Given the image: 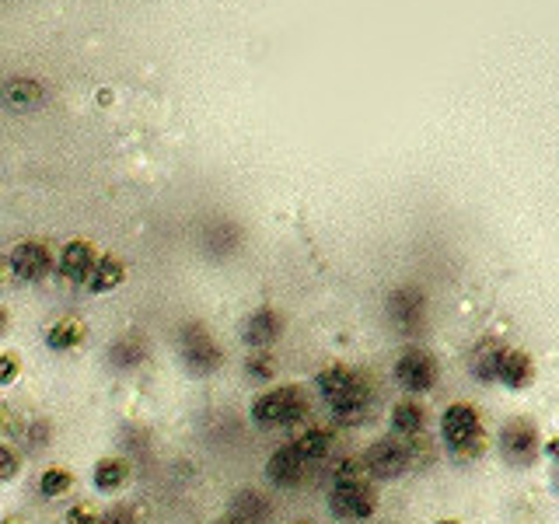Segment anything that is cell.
Returning <instances> with one entry per match:
<instances>
[{
  "label": "cell",
  "mask_w": 559,
  "mask_h": 524,
  "mask_svg": "<svg viewBox=\"0 0 559 524\" xmlns=\"http://www.w3.org/2000/svg\"><path fill=\"white\" fill-rule=\"evenodd\" d=\"M308 395L304 388L297 385H277V388H266L252 399L249 416L256 427L266 430H280V427H294L297 420L308 416Z\"/></svg>",
  "instance_id": "2"
},
{
  "label": "cell",
  "mask_w": 559,
  "mask_h": 524,
  "mask_svg": "<svg viewBox=\"0 0 559 524\" xmlns=\"http://www.w3.org/2000/svg\"><path fill=\"white\" fill-rule=\"evenodd\" d=\"M123 283H126V262L119 256H112V252H102L95 269H91L88 283H84V290H91V294H112V290H119Z\"/></svg>",
  "instance_id": "16"
},
{
  "label": "cell",
  "mask_w": 559,
  "mask_h": 524,
  "mask_svg": "<svg viewBox=\"0 0 559 524\" xmlns=\"http://www.w3.org/2000/svg\"><path fill=\"white\" fill-rule=\"evenodd\" d=\"M360 462H364L367 479H399L413 469V448H409V441H392L388 437V441L371 444Z\"/></svg>",
  "instance_id": "6"
},
{
  "label": "cell",
  "mask_w": 559,
  "mask_h": 524,
  "mask_svg": "<svg viewBox=\"0 0 559 524\" xmlns=\"http://www.w3.org/2000/svg\"><path fill=\"white\" fill-rule=\"evenodd\" d=\"M0 524H28V521H25V514H4Z\"/></svg>",
  "instance_id": "35"
},
{
  "label": "cell",
  "mask_w": 559,
  "mask_h": 524,
  "mask_svg": "<svg viewBox=\"0 0 559 524\" xmlns=\"http://www.w3.org/2000/svg\"><path fill=\"white\" fill-rule=\"evenodd\" d=\"M74 490V472L63 469V465H49V469H42L39 476V493L46 500H60L67 497V493Z\"/></svg>",
  "instance_id": "24"
},
{
  "label": "cell",
  "mask_w": 559,
  "mask_h": 524,
  "mask_svg": "<svg viewBox=\"0 0 559 524\" xmlns=\"http://www.w3.org/2000/svg\"><path fill=\"white\" fill-rule=\"evenodd\" d=\"M0 102L14 112H35L46 102V88L32 77H11V81L0 88Z\"/></svg>",
  "instance_id": "14"
},
{
  "label": "cell",
  "mask_w": 559,
  "mask_h": 524,
  "mask_svg": "<svg viewBox=\"0 0 559 524\" xmlns=\"http://www.w3.org/2000/svg\"><path fill=\"white\" fill-rule=\"evenodd\" d=\"M500 346L497 339H483V343L472 350V374L479 381H497V357H500Z\"/></svg>",
  "instance_id": "25"
},
{
  "label": "cell",
  "mask_w": 559,
  "mask_h": 524,
  "mask_svg": "<svg viewBox=\"0 0 559 524\" xmlns=\"http://www.w3.org/2000/svg\"><path fill=\"white\" fill-rule=\"evenodd\" d=\"M242 343L249 346V350H270L273 343L283 336V315L277 308H256L249 318L242 322Z\"/></svg>",
  "instance_id": "11"
},
{
  "label": "cell",
  "mask_w": 559,
  "mask_h": 524,
  "mask_svg": "<svg viewBox=\"0 0 559 524\" xmlns=\"http://www.w3.org/2000/svg\"><path fill=\"white\" fill-rule=\"evenodd\" d=\"M270 514H273V504L256 490L238 493L235 507H231V521H235V524H263Z\"/></svg>",
  "instance_id": "21"
},
{
  "label": "cell",
  "mask_w": 559,
  "mask_h": 524,
  "mask_svg": "<svg viewBox=\"0 0 559 524\" xmlns=\"http://www.w3.org/2000/svg\"><path fill=\"white\" fill-rule=\"evenodd\" d=\"M392 374L402 392L423 395L437 385V360H434V353L423 350V346H406V350L399 353V360H395Z\"/></svg>",
  "instance_id": "5"
},
{
  "label": "cell",
  "mask_w": 559,
  "mask_h": 524,
  "mask_svg": "<svg viewBox=\"0 0 559 524\" xmlns=\"http://www.w3.org/2000/svg\"><path fill=\"white\" fill-rule=\"evenodd\" d=\"M18 476H21V455L11 444H0V486L14 483Z\"/></svg>",
  "instance_id": "27"
},
{
  "label": "cell",
  "mask_w": 559,
  "mask_h": 524,
  "mask_svg": "<svg viewBox=\"0 0 559 524\" xmlns=\"http://www.w3.org/2000/svg\"><path fill=\"white\" fill-rule=\"evenodd\" d=\"M325 406H329V416L336 427H357V423H364L367 413H371V385H367L364 374H357V381H353L343 395L325 402Z\"/></svg>",
  "instance_id": "9"
},
{
  "label": "cell",
  "mask_w": 559,
  "mask_h": 524,
  "mask_svg": "<svg viewBox=\"0 0 559 524\" xmlns=\"http://www.w3.org/2000/svg\"><path fill=\"white\" fill-rule=\"evenodd\" d=\"M546 455L559 465V434H556V437H549V441H546Z\"/></svg>",
  "instance_id": "34"
},
{
  "label": "cell",
  "mask_w": 559,
  "mask_h": 524,
  "mask_svg": "<svg viewBox=\"0 0 559 524\" xmlns=\"http://www.w3.org/2000/svg\"><path fill=\"white\" fill-rule=\"evenodd\" d=\"M98 256H102V252L95 249V242H88V238H74V242L63 245L60 259H56V273H60L67 283L84 287L88 276H91V269H95Z\"/></svg>",
  "instance_id": "10"
},
{
  "label": "cell",
  "mask_w": 559,
  "mask_h": 524,
  "mask_svg": "<svg viewBox=\"0 0 559 524\" xmlns=\"http://www.w3.org/2000/svg\"><path fill=\"white\" fill-rule=\"evenodd\" d=\"M130 476H133L130 462H126V458H119V455L98 458L95 469H91V483H95L98 493H119V490H126Z\"/></svg>",
  "instance_id": "17"
},
{
  "label": "cell",
  "mask_w": 559,
  "mask_h": 524,
  "mask_svg": "<svg viewBox=\"0 0 559 524\" xmlns=\"http://www.w3.org/2000/svg\"><path fill=\"white\" fill-rule=\"evenodd\" d=\"M329 511L339 521H367L378 511V493H374L371 479H353V483H332Z\"/></svg>",
  "instance_id": "4"
},
{
  "label": "cell",
  "mask_w": 559,
  "mask_h": 524,
  "mask_svg": "<svg viewBox=\"0 0 559 524\" xmlns=\"http://www.w3.org/2000/svg\"><path fill=\"white\" fill-rule=\"evenodd\" d=\"M144 357H147V343L140 336L116 339V343H112V350H109V364L119 367V371H130V367H137Z\"/></svg>",
  "instance_id": "23"
},
{
  "label": "cell",
  "mask_w": 559,
  "mask_h": 524,
  "mask_svg": "<svg viewBox=\"0 0 559 524\" xmlns=\"http://www.w3.org/2000/svg\"><path fill=\"white\" fill-rule=\"evenodd\" d=\"M290 524H315V521H308V518H301V521H290Z\"/></svg>",
  "instance_id": "37"
},
{
  "label": "cell",
  "mask_w": 559,
  "mask_h": 524,
  "mask_svg": "<svg viewBox=\"0 0 559 524\" xmlns=\"http://www.w3.org/2000/svg\"><path fill=\"white\" fill-rule=\"evenodd\" d=\"M217 524H235V521H231V518H224V521H217Z\"/></svg>",
  "instance_id": "38"
},
{
  "label": "cell",
  "mask_w": 559,
  "mask_h": 524,
  "mask_svg": "<svg viewBox=\"0 0 559 524\" xmlns=\"http://www.w3.org/2000/svg\"><path fill=\"white\" fill-rule=\"evenodd\" d=\"M179 360L189 378H210V374L221 371L224 346L210 336L207 325L189 322V325H182V332H179Z\"/></svg>",
  "instance_id": "3"
},
{
  "label": "cell",
  "mask_w": 559,
  "mask_h": 524,
  "mask_svg": "<svg viewBox=\"0 0 559 524\" xmlns=\"http://www.w3.org/2000/svg\"><path fill=\"white\" fill-rule=\"evenodd\" d=\"M63 524H98V507L88 504V500H81V504H74L67 514H63Z\"/></svg>",
  "instance_id": "30"
},
{
  "label": "cell",
  "mask_w": 559,
  "mask_h": 524,
  "mask_svg": "<svg viewBox=\"0 0 559 524\" xmlns=\"http://www.w3.org/2000/svg\"><path fill=\"white\" fill-rule=\"evenodd\" d=\"M441 437L458 462H472L486 451L483 413L472 402H451L441 416Z\"/></svg>",
  "instance_id": "1"
},
{
  "label": "cell",
  "mask_w": 559,
  "mask_h": 524,
  "mask_svg": "<svg viewBox=\"0 0 559 524\" xmlns=\"http://www.w3.org/2000/svg\"><path fill=\"white\" fill-rule=\"evenodd\" d=\"M84 339H88V325H84V318H77V315H60L46 329V346L53 353L77 350V346H84Z\"/></svg>",
  "instance_id": "15"
},
{
  "label": "cell",
  "mask_w": 559,
  "mask_h": 524,
  "mask_svg": "<svg viewBox=\"0 0 559 524\" xmlns=\"http://www.w3.org/2000/svg\"><path fill=\"white\" fill-rule=\"evenodd\" d=\"M242 371H245V378L256 381V385H270V381L277 378V360H273L270 350H249Z\"/></svg>",
  "instance_id": "26"
},
{
  "label": "cell",
  "mask_w": 559,
  "mask_h": 524,
  "mask_svg": "<svg viewBox=\"0 0 559 524\" xmlns=\"http://www.w3.org/2000/svg\"><path fill=\"white\" fill-rule=\"evenodd\" d=\"M7 266H11L14 280H21V283H42L56 269V259H53V252H49L46 242H39V238H25V242H18L11 249V256H7Z\"/></svg>",
  "instance_id": "7"
},
{
  "label": "cell",
  "mask_w": 559,
  "mask_h": 524,
  "mask_svg": "<svg viewBox=\"0 0 559 524\" xmlns=\"http://www.w3.org/2000/svg\"><path fill=\"white\" fill-rule=\"evenodd\" d=\"M21 374V357L11 350H0V388L11 385V381H18Z\"/></svg>",
  "instance_id": "31"
},
{
  "label": "cell",
  "mask_w": 559,
  "mask_h": 524,
  "mask_svg": "<svg viewBox=\"0 0 559 524\" xmlns=\"http://www.w3.org/2000/svg\"><path fill=\"white\" fill-rule=\"evenodd\" d=\"M423 427H427V409L416 399H402L392 406V434L409 441V437H420Z\"/></svg>",
  "instance_id": "19"
},
{
  "label": "cell",
  "mask_w": 559,
  "mask_h": 524,
  "mask_svg": "<svg viewBox=\"0 0 559 524\" xmlns=\"http://www.w3.org/2000/svg\"><path fill=\"white\" fill-rule=\"evenodd\" d=\"M364 462L360 458H339L336 469H332V483H353V479H364Z\"/></svg>",
  "instance_id": "28"
},
{
  "label": "cell",
  "mask_w": 559,
  "mask_h": 524,
  "mask_svg": "<svg viewBox=\"0 0 559 524\" xmlns=\"http://www.w3.org/2000/svg\"><path fill=\"white\" fill-rule=\"evenodd\" d=\"M497 381L511 392H525L528 385H535V360L518 346H500Z\"/></svg>",
  "instance_id": "12"
},
{
  "label": "cell",
  "mask_w": 559,
  "mask_h": 524,
  "mask_svg": "<svg viewBox=\"0 0 559 524\" xmlns=\"http://www.w3.org/2000/svg\"><path fill=\"white\" fill-rule=\"evenodd\" d=\"M357 374L360 371H353V367H346V364H329V367H322V371L315 374V388H318V395H322L325 402H332L336 395H343L346 388L357 381Z\"/></svg>",
  "instance_id": "20"
},
{
  "label": "cell",
  "mask_w": 559,
  "mask_h": 524,
  "mask_svg": "<svg viewBox=\"0 0 559 524\" xmlns=\"http://www.w3.org/2000/svg\"><path fill=\"white\" fill-rule=\"evenodd\" d=\"M7 332H11V311H7L4 304H0V339H4Z\"/></svg>",
  "instance_id": "33"
},
{
  "label": "cell",
  "mask_w": 559,
  "mask_h": 524,
  "mask_svg": "<svg viewBox=\"0 0 559 524\" xmlns=\"http://www.w3.org/2000/svg\"><path fill=\"white\" fill-rule=\"evenodd\" d=\"M500 451H504L507 462L518 465V469L532 465L535 458H539V451H542L539 427H535L532 420H511V423H504V430H500Z\"/></svg>",
  "instance_id": "8"
},
{
  "label": "cell",
  "mask_w": 559,
  "mask_h": 524,
  "mask_svg": "<svg viewBox=\"0 0 559 524\" xmlns=\"http://www.w3.org/2000/svg\"><path fill=\"white\" fill-rule=\"evenodd\" d=\"M434 524H462V521H455V518H441V521H434Z\"/></svg>",
  "instance_id": "36"
},
{
  "label": "cell",
  "mask_w": 559,
  "mask_h": 524,
  "mask_svg": "<svg viewBox=\"0 0 559 524\" xmlns=\"http://www.w3.org/2000/svg\"><path fill=\"white\" fill-rule=\"evenodd\" d=\"M294 448L308 465L322 462V458H329V451H332V430H325V427L301 430V434H297V441H294Z\"/></svg>",
  "instance_id": "22"
},
{
  "label": "cell",
  "mask_w": 559,
  "mask_h": 524,
  "mask_svg": "<svg viewBox=\"0 0 559 524\" xmlns=\"http://www.w3.org/2000/svg\"><path fill=\"white\" fill-rule=\"evenodd\" d=\"M98 524H133V511L126 504H116L109 511L98 514Z\"/></svg>",
  "instance_id": "32"
},
{
  "label": "cell",
  "mask_w": 559,
  "mask_h": 524,
  "mask_svg": "<svg viewBox=\"0 0 559 524\" xmlns=\"http://www.w3.org/2000/svg\"><path fill=\"white\" fill-rule=\"evenodd\" d=\"M18 434H21V416H18V409H14L11 402L0 399V437H4V441H11V437H18Z\"/></svg>",
  "instance_id": "29"
},
{
  "label": "cell",
  "mask_w": 559,
  "mask_h": 524,
  "mask_svg": "<svg viewBox=\"0 0 559 524\" xmlns=\"http://www.w3.org/2000/svg\"><path fill=\"white\" fill-rule=\"evenodd\" d=\"M304 472H308V462L297 455L294 444H283V448H277L270 455V462H266V479H270L277 490H294L304 479Z\"/></svg>",
  "instance_id": "13"
},
{
  "label": "cell",
  "mask_w": 559,
  "mask_h": 524,
  "mask_svg": "<svg viewBox=\"0 0 559 524\" xmlns=\"http://www.w3.org/2000/svg\"><path fill=\"white\" fill-rule=\"evenodd\" d=\"M388 318H392L402 332H413L423 318V294H416V290H409V287L395 290V294L388 297Z\"/></svg>",
  "instance_id": "18"
}]
</instances>
